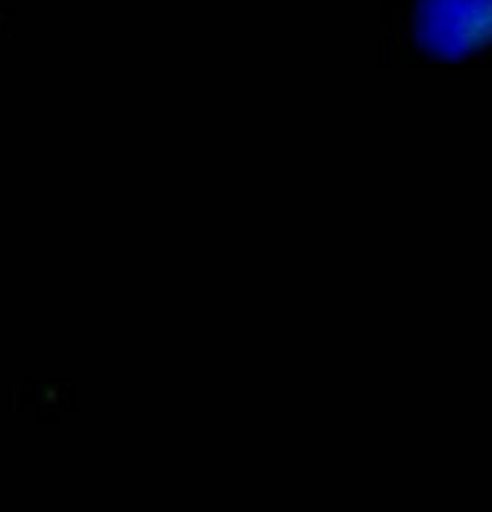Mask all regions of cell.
I'll use <instances>...</instances> for the list:
<instances>
[{"label":"cell","instance_id":"1","mask_svg":"<svg viewBox=\"0 0 492 512\" xmlns=\"http://www.w3.org/2000/svg\"><path fill=\"white\" fill-rule=\"evenodd\" d=\"M412 37L436 61H462L492 47V0H416Z\"/></svg>","mask_w":492,"mask_h":512}]
</instances>
